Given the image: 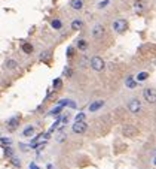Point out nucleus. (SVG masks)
<instances>
[{
	"label": "nucleus",
	"instance_id": "5",
	"mask_svg": "<svg viewBox=\"0 0 156 169\" xmlns=\"http://www.w3.org/2000/svg\"><path fill=\"white\" fill-rule=\"evenodd\" d=\"M86 129H88V124L85 121H74V124L73 127H71V130H73L74 133H85L86 132Z\"/></svg>",
	"mask_w": 156,
	"mask_h": 169
},
{
	"label": "nucleus",
	"instance_id": "6",
	"mask_svg": "<svg viewBox=\"0 0 156 169\" xmlns=\"http://www.w3.org/2000/svg\"><path fill=\"white\" fill-rule=\"evenodd\" d=\"M144 99L149 102V103H155V100H156V93H155V88L153 87H147V88H144Z\"/></svg>",
	"mask_w": 156,
	"mask_h": 169
},
{
	"label": "nucleus",
	"instance_id": "26",
	"mask_svg": "<svg viewBox=\"0 0 156 169\" xmlns=\"http://www.w3.org/2000/svg\"><path fill=\"white\" fill-rule=\"evenodd\" d=\"M107 5H109V0H106V2H101V3H98V8H100V9H103V8H106Z\"/></svg>",
	"mask_w": 156,
	"mask_h": 169
},
{
	"label": "nucleus",
	"instance_id": "21",
	"mask_svg": "<svg viewBox=\"0 0 156 169\" xmlns=\"http://www.w3.org/2000/svg\"><path fill=\"white\" fill-rule=\"evenodd\" d=\"M34 133V127H27L24 130V136H30V135H33Z\"/></svg>",
	"mask_w": 156,
	"mask_h": 169
},
{
	"label": "nucleus",
	"instance_id": "13",
	"mask_svg": "<svg viewBox=\"0 0 156 169\" xmlns=\"http://www.w3.org/2000/svg\"><path fill=\"white\" fill-rule=\"evenodd\" d=\"M22 51H24V53L25 54H31V53H33V45H31V43H28V42H25V43H22Z\"/></svg>",
	"mask_w": 156,
	"mask_h": 169
},
{
	"label": "nucleus",
	"instance_id": "14",
	"mask_svg": "<svg viewBox=\"0 0 156 169\" xmlns=\"http://www.w3.org/2000/svg\"><path fill=\"white\" fill-rule=\"evenodd\" d=\"M77 48L82 49V51H85L88 48V42L85 41V39H79V41H77Z\"/></svg>",
	"mask_w": 156,
	"mask_h": 169
},
{
	"label": "nucleus",
	"instance_id": "27",
	"mask_svg": "<svg viewBox=\"0 0 156 169\" xmlns=\"http://www.w3.org/2000/svg\"><path fill=\"white\" fill-rule=\"evenodd\" d=\"M12 163L15 166H21V162H18V159H15V157H12Z\"/></svg>",
	"mask_w": 156,
	"mask_h": 169
},
{
	"label": "nucleus",
	"instance_id": "4",
	"mask_svg": "<svg viewBox=\"0 0 156 169\" xmlns=\"http://www.w3.org/2000/svg\"><path fill=\"white\" fill-rule=\"evenodd\" d=\"M106 33V29H104L103 24H95L92 27V37L94 39H101Z\"/></svg>",
	"mask_w": 156,
	"mask_h": 169
},
{
	"label": "nucleus",
	"instance_id": "19",
	"mask_svg": "<svg viewBox=\"0 0 156 169\" xmlns=\"http://www.w3.org/2000/svg\"><path fill=\"white\" fill-rule=\"evenodd\" d=\"M16 61L15 60H8V61H6V67H8V69H15L16 67Z\"/></svg>",
	"mask_w": 156,
	"mask_h": 169
},
{
	"label": "nucleus",
	"instance_id": "25",
	"mask_svg": "<svg viewBox=\"0 0 156 169\" xmlns=\"http://www.w3.org/2000/svg\"><path fill=\"white\" fill-rule=\"evenodd\" d=\"M60 111H61V106H58V108H55V109H52V111H51V115H58V114H60Z\"/></svg>",
	"mask_w": 156,
	"mask_h": 169
},
{
	"label": "nucleus",
	"instance_id": "9",
	"mask_svg": "<svg viewBox=\"0 0 156 169\" xmlns=\"http://www.w3.org/2000/svg\"><path fill=\"white\" fill-rule=\"evenodd\" d=\"M19 124V117H12V118L8 121V129L9 130H15Z\"/></svg>",
	"mask_w": 156,
	"mask_h": 169
},
{
	"label": "nucleus",
	"instance_id": "11",
	"mask_svg": "<svg viewBox=\"0 0 156 169\" xmlns=\"http://www.w3.org/2000/svg\"><path fill=\"white\" fill-rule=\"evenodd\" d=\"M82 27H83V21H82V19L76 18V19L71 21V30H80Z\"/></svg>",
	"mask_w": 156,
	"mask_h": 169
},
{
	"label": "nucleus",
	"instance_id": "7",
	"mask_svg": "<svg viewBox=\"0 0 156 169\" xmlns=\"http://www.w3.org/2000/svg\"><path fill=\"white\" fill-rule=\"evenodd\" d=\"M123 135L129 136V138H134V136L137 135V129H135L134 126H131V124H126L125 127H123Z\"/></svg>",
	"mask_w": 156,
	"mask_h": 169
},
{
	"label": "nucleus",
	"instance_id": "23",
	"mask_svg": "<svg viewBox=\"0 0 156 169\" xmlns=\"http://www.w3.org/2000/svg\"><path fill=\"white\" fill-rule=\"evenodd\" d=\"M61 86H63V82H61V79H60V78L54 81V87H55V88H60Z\"/></svg>",
	"mask_w": 156,
	"mask_h": 169
},
{
	"label": "nucleus",
	"instance_id": "30",
	"mask_svg": "<svg viewBox=\"0 0 156 169\" xmlns=\"http://www.w3.org/2000/svg\"><path fill=\"white\" fill-rule=\"evenodd\" d=\"M3 142H5V144H11V139H2Z\"/></svg>",
	"mask_w": 156,
	"mask_h": 169
},
{
	"label": "nucleus",
	"instance_id": "10",
	"mask_svg": "<svg viewBox=\"0 0 156 169\" xmlns=\"http://www.w3.org/2000/svg\"><path fill=\"white\" fill-rule=\"evenodd\" d=\"M71 9H74V11H82L83 9V2L82 0H71Z\"/></svg>",
	"mask_w": 156,
	"mask_h": 169
},
{
	"label": "nucleus",
	"instance_id": "24",
	"mask_svg": "<svg viewBox=\"0 0 156 169\" xmlns=\"http://www.w3.org/2000/svg\"><path fill=\"white\" fill-rule=\"evenodd\" d=\"M5 154H6V156H9V157H12V154H14V151H12V148H11V147H6Z\"/></svg>",
	"mask_w": 156,
	"mask_h": 169
},
{
	"label": "nucleus",
	"instance_id": "29",
	"mask_svg": "<svg viewBox=\"0 0 156 169\" xmlns=\"http://www.w3.org/2000/svg\"><path fill=\"white\" fill-rule=\"evenodd\" d=\"M30 169H40V168H39L36 163H31V165H30Z\"/></svg>",
	"mask_w": 156,
	"mask_h": 169
},
{
	"label": "nucleus",
	"instance_id": "1",
	"mask_svg": "<svg viewBox=\"0 0 156 169\" xmlns=\"http://www.w3.org/2000/svg\"><path fill=\"white\" fill-rule=\"evenodd\" d=\"M112 29L116 31V33H123L126 29H128V23L126 19H115V21L112 23Z\"/></svg>",
	"mask_w": 156,
	"mask_h": 169
},
{
	"label": "nucleus",
	"instance_id": "22",
	"mask_svg": "<svg viewBox=\"0 0 156 169\" xmlns=\"http://www.w3.org/2000/svg\"><path fill=\"white\" fill-rule=\"evenodd\" d=\"M49 57H51V53H49V51H46V53H42L40 54V60H48Z\"/></svg>",
	"mask_w": 156,
	"mask_h": 169
},
{
	"label": "nucleus",
	"instance_id": "3",
	"mask_svg": "<svg viewBox=\"0 0 156 169\" xmlns=\"http://www.w3.org/2000/svg\"><path fill=\"white\" fill-rule=\"evenodd\" d=\"M128 109L131 111L132 114H138L141 111V100L138 99H131L128 103Z\"/></svg>",
	"mask_w": 156,
	"mask_h": 169
},
{
	"label": "nucleus",
	"instance_id": "28",
	"mask_svg": "<svg viewBox=\"0 0 156 169\" xmlns=\"http://www.w3.org/2000/svg\"><path fill=\"white\" fill-rule=\"evenodd\" d=\"M71 55H73V48L68 47V48H67V57H71Z\"/></svg>",
	"mask_w": 156,
	"mask_h": 169
},
{
	"label": "nucleus",
	"instance_id": "15",
	"mask_svg": "<svg viewBox=\"0 0 156 169\" xmlns=\"http://www.w3.org/2000/svg\"><path fill=\"white\" fill-rule=\"evenodd\" d=\"M51 25H52V29L60 30V29L63 27V23L60 21V19H52V21H51Z\"/></svg>",
	"mask_w": 156,
	"mask_h": 169
},
{
	"label": "nucleus",
	"instance_id": "12",
	"mask_svg": "<svg viewBox=\"0 0 156 169\" xmlns=\"http://www.w3.org/2000/svg\"><path fill=\"white\" fill-rule=\"evenodd\" d=\"M125 84H126V87H128V88H135V87L138 86V82H137V81H134V78H132V76H126Z\"/></svg>",
	"mask_w": 156,
	"mask_h": 169
},
{
	"label": "nucleus",
	"instance_id": "2",
	"mask_svg": "<svg viewBox=\"0 0 156 169\" xmlns=\"http://www.w3.org/2000/svg\"><path fill=\"white\" fill-rule=\"evenodd\" d=\"M91 67H92L94 70H97V72H101V70L106 67V64H104V60L101 57L95 55V57L91 58Z\"/></svg>",
	"mask_w": 156,
	"mask_h": 169
},
{
	"label": "nucleus",
	"instance_id": "17",
	"mask_svg": "<svg viewBox=\"0 0 156 169\" xmlns=\"http://www.w3.org/2000/svg\"><path fill=\"white\" fill-rule=\"evenodd\" d=\"M149 78V73L147 72H140L138 75H137V82H141V81H146Z\"/></svg>",
	"mask_w": 156,
	"mask_h": 169
},
{
	"label": "nucleus",
	"instance_id": "20",
	"mask_svg": "<svg viewBox=\"0 0 156 169\" xmlns=\"http://www.w3.org/2000/svg\"><path fill=\"white\" fill-rule=\"evenodd\" d=\"M85 118H86V115L83 114V112H79V114L74 117V121H85Z\"/></svg>",
	"mask_w": 156,
	"mask_h": 169
},
{
	"label": "nucleus",
	"instance_id": "8",
	"mask_svg": "<svg viewBox=\"0 0 156 169\" xmlns=\"http://www.w3.org/2000/svg\"><path fill=\"white\" fill-rule=\"evenodd\" d=\"M103 106H104V100H95L89 105V112H97Z\"/></svg>",
	"mask_w": 156,
	"mask_h": 169
},
{
	"label": "nucleus",
	"instance_id": "18",
	"mask_svg": "<svg viewBox=\"0 0 156 169\" xmlns=\"http://www.w3.org/2000/svg\"><path fill=\"white\" fill-rule=\"evenodd\" d=\"M63 105H68V106H71V108H74L76 105L73 102H70L68 99H63V100H60V106H63Z\"/></svg>",
	"mask_w": 156,
	"mask_h": 169
},
{
	"label": "nucleus",
	"instance_id": "16",
	"mask_svg": "<svg viewBox=\"0 0 156 169\" xmlns=\"http://www.w3.org/2000/svg\"><path fill=\"white\" fill-rule=\"evenodd\" d=\"M134 9H135V12H143V9H144V3L141 2H135L134 3Z\"/></svg>",
	"mask_w": 156,
	"mask_h": 169
}]
</instances>
